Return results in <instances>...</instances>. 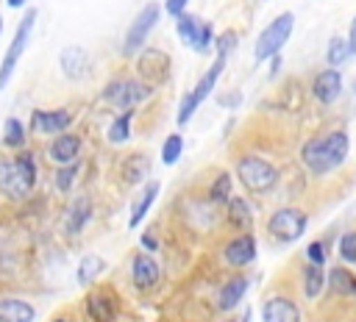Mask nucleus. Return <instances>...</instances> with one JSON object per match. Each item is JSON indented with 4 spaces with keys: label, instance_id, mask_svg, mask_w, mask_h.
Instances as JSON below:
<instances>
[{
    "label": "nucleus",
    "instance_id": "f03ea898",
    "mask_svg": "<svg viewBox=\"0 0 356 322\" xmlns=\"http://www.w3.org/2000/svg\"><path fill=\"white\" fill-rule=\"evenodd\" d=\"M36 183V161L33 153H19L17 158L0 161V192L6 197H25Z\"/></svg>",
    "mask_w": 356,
    "mask_h": 322
},
{
    "label": "nucleus",
    "instance_id": "6ab92c4d",
    "mask_svg": "<svg viewBox=\"0 0 356 322\" xmlns=\"http://www.w3.org/2000/svg\"><path fill=\"white\" fill-rule=\"evenodd\" d=\"M36 311L31 303L19 297H3L0 300V322H33Z\"/></svg>",
    "mask_w": 356,
    "mask_h": 322
},
{
    "label": "nucleus",
    "instance_id": "2f4dec72",
    "mask_svg": "<svg viewBox=\"0 0 356 322\" xmlns=\"http://www.w3.org/2000/svg\"><path fill=\"white\" fill-rule=\"evenodd\" d=\"M211 39H214V28H211V22H200L197 31H195V36H192V42H189V47H192L195 53H209Z\"/></svg>",
    "mask_w": 356,
    "mask_h": 322
},
{
    "label": "nucleus",
    "instance_id": "b1692460",
    "mask_svg": "<svg viewBox=\"0 0 356 322\" xmlns=\"http://www.w3.org/2000/svg\"><path fill=\"white\" fill-rule=\"evenodd\" d=\"M323 286H325V272H323V266L309 264V266L303 269V294H306L309 300H314V297H320Z\"/></svg>",
    "mask_w": 356,
    "mask_h": 322
},
{
    "label": "nucleus",
    "instance_id": "4c0bfd02",
    "mask_svg": "<svg viewBox=\"0 0 356 322\" xmlns=\"http://www.w3.org/2000/svg\"><path fill=\"white\" fill-rule=\"evenodd\" d=\"M306 258H309V264L323 266V264H325V250H323V242H312V244L306 247Z\"/></svg>",
    "mask_w": 356,
    "mask_h": 322
},
{
    "label": "nucleus",
    "instance_id": "c9c22d12",
    "mask_svg": "<svg viewBox=\"0 0 356 322\" xmlns=\"http://www.w3.org/2000/svg\"><path fill=\"white\" fill-rule=\"evenodd\" d=\"M236 42H239V36H236L234 31H222V36L214 39V44H217V56H220V58H228V53L236 47Z\"/></svg>",
    "mask_w": 356,
    "mask_h": 322
},
{
    "label": "nucleus",
    "instance_id": "423d86ee",
    "mask_svg": "<svg viewBox=\"0 0 356 322\" xmlns=\"http://www.w3.org/2000/svg\"><path fill=\"white\" fill-rule=\"evenodd\" d=\"M306 222H309V217H306L300 208L286 205V208L273 211V217H270V222H267V230H270L278 242H295V239L303 236Z\"/></svg>",
    "mask_w": 356,
    "mask_h": 322
},
{
    "label": "nucleus",
    "instance_id": "37998d69",
    "mask_svg": "<svg viewBox=\"0 0 356 322\" xmlns=\"http://www.w3.org/2000/svg\"><path fill=\"white\" fill-rule=\"evenodd\" d=\"M53 322H75V319H70V316H56Z\"/></svg>",
    "mask_w": 356,
    "mask_h": 322
},
{
    "label": "nucleus",
    "instance_id": "bb28decb",
    "mask_svg": "<svg viewBox=\"0 0 356 322\" xmlns=\"http://www.w3.org/2000/svg\"><path fill=\"white\" fill-rule=\"evenodd\" d=\"M103 269H106V261H103L100 255H95V253L86 255V258L78 264V283H81V286H89Z\"/></svg>",
    "mask_w": 356,
    "mask_h": 322
},
{
    "label": "nucleus",
    "instance_id": "7c9ffc66",
    "mask_svg": "<svg viewBox=\"0 0 356 322\" xmlns=\"http://www.w3.org/2000/svg\"><path fill=\"white\" fill-rule=\"evenodd\" d=\"M181 153H184V136H181V133H170V136L164 139V144H161V161H164L167 167H172V164L181 158Z\"/></svg>",
    "mask_w": 356,
    "mask_h": 322
},
{
    "label": "nucleus",
    "instance_id": "ea45409f",
    "mask_svg": "<svg viewBox=\"0 0 356 322\" xmlns=\"http://www.w3.org/2000/svg\"><path fill=\"white\" fill-rule=\"evenodd\" d=\"M348 50H350V56H356V17H353V22H350V33H348Z\"/></svg>",
    "mask_w": 356,
    "mask_h": 322
},
{
    "label": "nucleus",
    "instance_id": "473e14b6",
    "mask_svg": "<svg viewBox=\"0 0 356 322\" xmlns=\"http://www.w3.org/2000/svg\"><path fill=\"white\" fill-rule=\"evenodd\" d=\"M197 25H200V19H197V17H192V14H186V11L175 17V31H178V36H181L186 44L192 42V36H195Z\"/></svg>",
    "mask_w": 356,
    "mask_h": 322
},
{
    "label": "nucleus",
    "instance_id": "c03bdc74",
    "mask_svg": "<svg viewBox=\"0 0 356 322\" xmlns=\"http://www.w3.org/2000/svg\"><path fill=\"white\" fill-rule=\"evenodd\" d=\"M353 94H356V78H353Z\"/></svg>",
    "mask_w": 356,
    "mask_h": 322
},
{
    "label": "nucleus",
    "instance_id": "c756f323",
    "mask_svg": "<svg viewBox=\"0 0 356 322\" xmlns=\"http://www.w3.org/2000/svg\"><path fill=\"white\" fill-rule=\"evenodd\" d=\"M3 144L6 147H22L25 144V128H22L19 119H14V117L6 119V125H3Z\"/></svg>",
    "mask_w": 356,
    "mask_h": 322
},
{
    "label": "nucleus",
    "instance_id": "58836bf2",
    "mask_svg": "<svg viewBox=\"0 0 356 322\" xmlns=\"http://www.w3.org/2000/svg\"><path fill=\"white\" fill-rule=\"evenodd\" d=\"M186 3H189V0H164V8H167V14L178 17V14L186 11Z\"/></svg>",
    "mask_w": 356,
    "mask_h": 322
},
{
    "label": "nucleus",
    "instance_id": "7ed1b4c3",
    "mask_svg": "<svg viewBox=\"0 0 356 322\" xmlns=\"http://www.w3.org/2000/svg\"><path fill=\"white\" fill-rule=\"evenodd\" d=\"M292 28H295V14L292 11H284L278 14L256 39V47H253V58L256 61H267V58H275L278 50L286 44V39L292 36Z\"/></svg>",
    "mask_w": 356,
    "mask_h": 322
},
{
    "label": "nucleus",
    "instance_id": "a18cd8bd",
    "mask_svg": "<svg viewBox=\"0 0 356 322\" xmlns=\"http://www.w3.org/2000/svg\"><path fill=\"white\" fill-rule=\"evenodd\" d=\"M0 28H3V17H0Z\"/></svg>",
    "mask_w": 356,
    "mask_h": 322
},
{
    "label": "nucleus",
    "instance_id": "4468645a",
    "mask_svg": "<svg viewBox=\"0 0 356 322\" xmlns=\"http://www.w3.org/2000/svg\"><path fill=\"white\" fill-rule=\"evenodd\" d=\"M83 311H86L89 322H111L114 319V300H111V294L106 289L89 291L86 303H83Z\"/></svg>",
    "mask_w": 356,
    "mask_h": 322
},
{
    "label": "nucleus",
    "instance_id": "e433bc0d",
    "mask_svg": "<svg viewBox=\"0 0 356 322\" xmlns=\"http://www.w3.org/2000/svg\"><path fill=\"white\" fill-rule=\"evenodd\" d=\"M75 175H78V164H64V167L56 172V186H58L61 192L72 189V180H75Z\"/></svg>",
    "mask_w": 356,
    "mask_h": 322
},
{
    "label": "nucleus",
    "instance_id": "20e7f679",
    "mask_svg": "<svg viewBox=\"0 0 356 322\" xmlns=\"http://www.w3.org/2000/svg\"><path fill=\"white\" fill-rule=\"evenodd\" d=\"M150 94H153V86H150L147 80H142V78H117V80H111V83L103 89V97H106L111 105L122 108V111L139 105V103L147 100Z\"/></svg>",
    "mask_w": 356,
    "mask_h": 322
},
{
    "label": "nucleus",
    "instance_id": "a878e982",
    "mask_svg": "<svg viewBox=\"0 0 356 322\" xmlns=\"http://www.w3.org/2000/svg\"><path fill=\"white\" fill-rule=\"evenodd\" d=\"M147 167H150V164H147L145 155H128L125 164H122V180L131 183V186L139 183V180L147 175Z\"/></svg>",
    "mask_w": 356,
    "mask_h": 322
},
{
    "label": "nucleus",
    "instance_id": "9d476101",
    "mask_svg": "<svg viewBox=\"0 0 356 322\" xmlns=\"http://www.w3.org/2000/svg\"><path fill=\"white\" fill-rule=\"evenodd\" d=\"M161 278V269L156 264V258H150L147 253H136L131 261V280L136 289H153Z\"/></svg>",
    "mask_w": 356,
    "mask_h": 322
},
{
    "label": "nucleus",
    "instance_id": "39448f33",
    "mask_svg": "<svg viewBox=\"0 0 356 322\" xmlns=\"http://www.w3.org/2000/svg\"><path fill=\"white\" fill-rule=\"evenodd\" d=\"M236 175L245 183V189H250V192H267V189H273V183L278 178L275 167L259 155H242L236 161Z\"/></svg>",
    "mask_w": 356,
    "mask_h": 322
},
{
    "label": "nucleus",
    "instance_id": "dca6fc26",
    "mask_svg": "<svg viewBox=\"0 0 356 322\" xmlns=\"http://www.w3.org/2000/svg\"><path fill=\"white\" fill-rule=\"evenodd\" d=\"M78 153H81V136H75V133H58V136L53 139V144H50V158H53L58 167L75 164Z\"/></svg>",
    "mask_w": 356,
    "mask_h": 322
},
{
    "label": "nucleus",
    "instance_id": "c85d7f7f",
    "mask_svg": "<svg viewBox=\"0 0 356 322\" xmlns=\"http://www.w3.org/2000/svg\"><path fill=\"white\" fill-rule=\"evenodd\" d=\"M325 58H328V67H339L350 58V50H348V39L342 36H331L328 39V50H325Z\"/></svg>",
    "mask_w": 356,
    "mask_h": 322
},
{
    "label": "nucleus",
    "instance_id": "0eeeda50",
    "mask_svg": "<svg viewBox=\"0 0 356 322\" xmlns=\"http://www.w3.org/2000/svg\"><path fill=\"white\" fill-rule=\"evenodd\" d=\"M159 17H161L159 3H147V6L134 17V22H131V28H128V33H125V42H122V53H125V56L139 53V47L145 44V39L150 36V31L156 28Z\"/></svg>",
    "mask_w": 356,
    "mask_h": 322
},
{
    "label": "nucleus",
    "instance_id": "a19ab883",
    "mask_svg": "<svg viewBox=\"0 0 356 322\" xmlns=\"http://www.w3.org/2000/svg\"><path fill=\"white\" fill-rule=\"evenodd\" d=\"M142 247H147V250H156V247H159V239H156L153 233H145V236H142Z\"/></svg>",
    "mask_w": 356,
    "mask_h": 322
},
{
    "label": "nucleus",
    "instance_id": "72a5a7b5",
    "mask_svg": "<svg viewBox=\"0 0 356 322\" xmlns=\"http://www.w3.org/2000/svg\"><path fill=\"white\" fill-rule=\"evenodd\" d=\"M228 194H231V175H228V172H222V175H217V178H214L209 197H211L214 203H225V200H228Z\"/></svg>",
    "mask_w": 356,
    "mask_h": 322
},
{
    "label": "nucleus",
    "instance_id": "a211bd4d",
    "mask_svg": "<svg viewBox=\"0 0 356 322\" xmlns=\"http://www.w3.org/2000/svg\"><path fill=\"white\" fill-rule=\"evenodd\" d=\"M245 291H248V280H245L242 275H234V278H228V280L220 286V291H217V305H220L222 311H231V308H236V305L242 303Z\"/></svg>",
    "mask_w": 356,
    "mask_h": 322
},
{
    "label": "nucleus",
    "instance_id": "4be33fe9",
    "mask_svg": "<svg viewBox=\"0 0 356 322\" xmlns=\"http://www.w3.org/2000/svg\"><path fill=\"white\" fill-rule=\"evenodd\" d=\"M222 69H225V58H220V56H217V58H214V64L203 72V78H200V80L195 83V89H192V97H195L197 103H203V100L211 94V89L217 86V78H220V72H222Z\"/></svg>",
    "mask_w": 356,
    "mask_h": 322
},
{
    "label": "nucleus",
    "instance_id": "1a4fd4ad",
    "mask_svg": "<svg viewBox=\"0 0 356 322\" xmlns=\"http://www.w3.org/2000/svg\"><path fill=\"white\" fill-rule=\"evenodd\" d=\"M70 125H72V114L67 108H53V111L36 108L31 114V128L39 133H64Z\"/></svg>",
    "mask_w": 356,
    "mask_h": 322
},
{
    "label": "nucleus",
    "instance_id": "aec40b11",
    "mask_svg": "<svg viewBox=\"0 0 356 322\" xmlns=\"http://www.w3.org/2000/svg\"><path fill=\"white\" fill-rule=\"evenodd\" d=\"M325 280H328V286H331L334 294H339V297H356V275L350 269L334 266V269H328V278Z\"/></svg>",
    "mask_w": 356,
    "mask_h": 322
},
{
    "label": "nucleus",
    "instance_id": "f257e3e1",
    "mask_svg": "<svg viewBox=\"0 0 356 322\" xmlns=\"http://www.w3.org/2000/svg\"><path fill=\"white\" fill-rule=\"evenodd\" d=\"M348 150H350V139L345 130H331L325 136H317V139H309L303 147H300V161L314 172V175H325L331 172L334 167H339L345 158H348Z\"/></svg>",
    "mask_w": 356,
    "mask_h": 322
},
{
    "label": "nucleus",
    "instance_id": "2eb2a0df",
    "mask_svg": "<svg viewBox=\"0 0 356 322\" xmlns=\"http://www.w3.org/2000/svg\"><path fill=\"white\" fill-rule=\"evenodd\" d=\"M139 72H142V78L161 83V80H167L170 58H167L161 50H145V53L139 56Z\"/></svg>",
    "mask_w": 356,
    "mask_h": 322
},
{
    "label": "nucleus",
    "instance_id": "cd10ccee",
    "mask_svg": "<svg viewBox=\"0 0 356 322\" xmlns=\"http://www.w3.org/2000/svg\"><path fill=\"white\" fill-rule=\"evenodd\" d=\"M131 117H134V111L128 108V111H122V114L108 125V142H111V144H122V142L131 139Z\"/></svg>",
    "mask_w": 356,
    "mask_h": 322
},
{
    "label": "nucleus",
    "instance_id": "6e6552de",
    "mask_svg": "<svg viewBox=\"0 0 356 322\" xmlns=\"http://www.w3.org/2000/svg\"><path fill=\"white\" fill-rule=\"evenodd\" d=\"M33 22H36V8L25 11V17L19 19V25H17V33H14L11 44H8V53L3 56V64H0V89L8 83V78H11L14 67H17V61H19L22 50H25V44H28V36H31V28H33Z\"/></svg>",
    "mask_w": 356,
    "mask_h": 322
},
{
    "label": "nucleus",
    "instance_id": "f3484780",
    "mask_svg": "<svg viewBox=\"0 0 356 322\" xmlns=\"http://www.w3.org/2000/svg\"><path fill=\"white\" fill-rule=\"evenodd\" d=\"M58 64H61V69L70 80H81L89 72V56H86L83 47H64Z\"/></svg>",
    "mask_w": 356,
    "mask_h": 322
},
{
    "label": "nucleus",
    "instance_id": "f8f14e48",
    "mask_svg": "<svg viewBox=\"0 0 356 322\" xmlns=\"http://www.w3.org/2000/svg\"><path fill=\"white\" fill-rule=\"evenodd\" d=\"M222 258L231 264V266H248L253 258H256V239L250 233H239L236 239H231L225 247H222Z\"/></svg>",
    "mask_w": 356,
    "mask_h": 322
},
{
    "label": "nucleus",
    "instance_id": "9b49d317",
    "mask_svg": "<svg viewBox=\"0 0 356 322\" xmlns=\"http://www.w3.org/2000/svg\"><path fill=\"white\" fill-rule=\"evenodd\" d=\"M312 94L320 100V103H334L339 94H342V72H337V67H328L323 69L314 80H312Z\"/></svg>",
    "mask_w": 356,
    "mask_h": 322
},
{
    "label": "nucleus",
    "instance_id": "393cba45",
    "mask_svg": "<svg viewBox=\"0 0 356 322\" xmlns=\"http://www.w3.org/2000/svg\"><path fill=\"white\" fill-rule=\"evenodd\" d=\"M250 219H253V214H250V203L248 200H242V197H234L231 203H228V222L234 225V228H250Z\"/></svg>",
    "mask_w": 356,
    "mask_h": 322
},
{
    "label": "nucleus",
    "instance_id": "ddd939ff",
    "mask_svg": "<svg viewBox=\"0 0 356 322\" xmlns=\"http://www.w3.org/2000/svg\"><path fill=\"white\" fill-rule=\"evenodd\" d=\"M261 322H300V308L289 297H270L261 305Z\"/></svg>",
    "mask_w": 356,
    "mask_h": 322
},
{
    "label": "nucleus",
    "instance_id": "79ce46f5",
    "mask_svg": "<svg viewBox=\"0 0 356 322\" xmlns=\"http://www.w3.org/2000/svg\"><path fill=\"white\" fill-rule=\"evenodd\" d=\"M8 6H11V8H22V6H25V0H8Z\"/></svg>",
    "mask_w": 356,
    "mask_h": 322
},
{
    "label": "nucleus",
    "instance_id": "5701e85b",
    "mask_svg": "<svg viewBox=\"0 0 356 322\" xmlns=\"http://www.w3.org/2000/svg\"><path fill=\"white\" fill-rule=\"evenodd\" d=\"M89 217H92V203H89V197H78L70 208H67V233H81L83 230V225L89 222Z\"/></svg>",
    "mask_w": 356,
    "mask_h": 322
},
{
    "label": "nucleus",
    "instance_id": "412c9836",
    "mask_svg": "<svg viewBox=\"0 0 356 322\" xmlns=\"http://www.w3.org/2000/svg\"><path fill=\"white\" fill-rule=\"evenodd\" d=\"M156 197H159V183H156V180H150V183L142 189V194L136 197L134 208H131V217H128V228H136V225L145 219V214L150 211V205L156 203Z\"/></svg>",
    "mask_w": 356,
    "mask_h": 322
},
{
    "label": "nucleus",
    "instance_id": "f704fd0d",
    "mask_svg": "<svg viewBox=\"0 0 356 322\" xmlns=\"http://www.w3.org/2000/svg\"><path fill=\"white\" fill-rule=\"evenodd\" d=\"M339 255H342V261L356 264V230H348L339 239Z\"/></svg>",
    "mask_w": 356,
    "mask_h": 322
}]
</instances>
